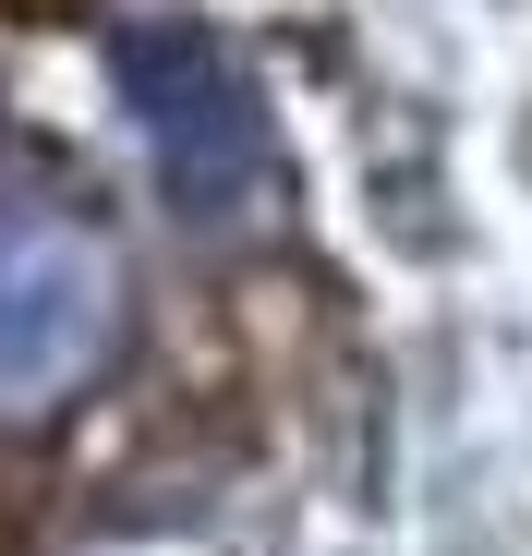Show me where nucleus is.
<instances>
[{"instance_id":"nucleus-1","label":"nucleus","mask_w":532,"mask_h":556,"mask_svg":"<svg viewBox=\"0 0 532 556\" xmlns=\"http://www.w3.org/2000/svg\"><path fill=\"white\" fill-rule=\"evenodd\" d=\"M110 73H122V110L157 157V194L182 206L194 230L242 218L254 206V169H266V122H254V85L242 61L182 25V13H157V25H122L110 37Z\"/></svg>"},{"instance_id":"nucleus-2","label":"nucleus","mask_w":532,"mask_h":556,"mask_svg":"<svg viewBox=\"0 0 532 556\" xmlns=\"http://www.w3.org/2000/svg\"><path fill=\"white\" fill-rule=\"evenodd\" d=\"M122 339V254L37 206V218H0V412H61L85 376L110 363Z\"/></svg>"}]
</instances>
